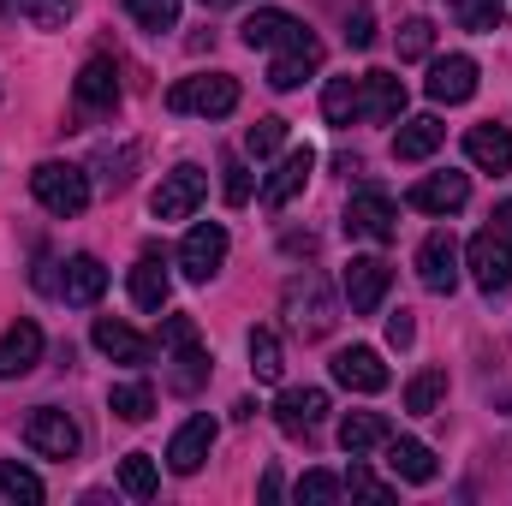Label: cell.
I'll list each match as a JSON object with an SVG mask.
<instances>
[{"label":"cell","mask_w":512,"mask_h":506,"mask_svg":"<svg viewBox=\"0 0 512 506\" xmlns=\"http://www.w3.org/2000/svg\"><path fill=\"white\" fill-rule=\"evenodd\" d=\"M280 310H286L292 334H304V340H328V328L340 322V310H334V292H328V280H322V274H310V268L286 280V292H280Z\"/></svg>","instance_id":"1"},{"label":"cell","mask_w":512,"mask_h":506,"mask_svg":"<svg viewBox=\"0 0 512 506\" xmlns=\"http://www.w3.org/2000/svg\"><path fill=\"white\" fill-rule=\"evenodd\" d=\"M30 197H36L48 215L72 221V215H84V209H90V173H84V167H72V161H42V167L30 173Z\"/></svg>","instance_id":"2"},{"label":"cell","mask_w":512,"mask_h":506,"mask_svg":"<svg viewBox=\"0 0 512 506\" xmlns=\"http://www.w3.org/2000/svg\"><path fill=\"white\" fill-rule=\"evenodd\" d=\"M167 108L173 114H203V120H227L239 108V78L227 72H203V78H179L167 90Z\"/></svg>","instance_id":"3"},{"label":"cell","mask_w":512,"mask_h":506,"mask_svg":"<svg viewBox=\"0 0 512 506\" xmlns=\"http://www.w3.org/2000/svg\"><path fill=\"white\" fill-rule=\"evenodd\" d=\"M161 352H167V364H173V387H179V393H197V387L209 381V352H203L191 316H167V322H161Z\"/></svg>","instance_id":"4"},{"label":"cell","mask_w":512,"mask_h":506,"mask_svg":"<svg viewBox=\"0 0 512 506\" xmlns=\"http://www.w3.org/2000/svg\"><path fill=\"white\" fill-rule=\"evenodd\" d=\"M203 197H209V173L191 167V161H179L173 173H161V185H155V197H149V215H155V221H191Z\"/></svg>","instance_id":"5"},{"label":"cell","mask_w":512,"mask_h":506,"mask_svg":"<svg viewBox=\"0 0 512 506\" xmlns=\"http://www.w3.org/2000/svg\"><path fill=\"white\" fill-rule=\"evenodd\" d=\"M346 233H352V239H370V245L399 239V209H393V197H387L382 185H358V191H352V203H346Z\"/></svg>","instance_id":"6"},{"label":"cell","mask_w":512,"mask_h":506,"mask_svg":"<svg viewBox=\"0 0 512 506\" xmlns=\"http://www.w3.org/2000/svg\"><path fill=\"white\" fill-rule=\"evenodd\" d=\"M24 447H30V453H42V459H78L84 435H78V423H72L66 411L36 405V411L24 417Z\"/></svg>","instance_id":"7"},{"label":"cell","mask_w":512,"mask_h":506,"mask_svg":"<svg viewBox=\"0 0 512 506\" xmlns=\"http://www.w3.org/2000/svg\"><path fill=\"white\" fill-rule=\"evenodd\" d=\"M322 60H328V48H322L310 30H304V36H292V42H286V48H274V60H268V90H280V96H286V90H298L304 78H316V72H322Z\"/></svg>","instance_id":"8"},{"label":"cell","mask_w":512,"mask_h":506,"mask_svg":"<svg viewBox=\"0 0 512 506\" xmlns=\"http://www.w3.org/2000/svg\"><path fill=\"white\" fill-rule=\"evenodd\" d=\"M179 268H185V280L209 286V280L227 268V227H221V221L191 227V233H185V245H179Z\"/></svg>","instance_id":"9"},{"label":"cell","mask_w":512,"mask_h":506,"mask_svg":"<svg viewBox=\"0 0 512 506\" xmlns=\"http://www.w3.org/2000/svg\"><path fill=\"white\" fill-rule=\"evenodd\" d=\"M465 268H471V280L495 298V292H507L512 286V245L495 233V227H483V233L465 245Z\"/></svg>","instance_id":"10"},{"label":"cell","mask_w":512,"mask_h":506,"mask_svg":"<svg viewBox=\"0 0 512 506\" xmlns=\"http://www.w3.org/2000/svg\"><path fill=\"white\" fill-rule=\"evenodd\" d=\"M215 435H221V423L203 411V417H191V423H179V435L167 441V471L173 477H197L203 465H209V453H215Z\"/></svg>","instance_id":"11"},{"label":"cell","mask_w":512,"mask_h":506,"mask_svg":"<svg viewBox=\"0 0 512 506\" xmlns=\"http://www.w3.org/2000/svg\"><path fill=\"white\" fill-rule=\"evenodd\" d=\"M340 286H346L352 316H376L382 298H387V286H393V268H387L382 256H352L346 274H340Z\"/></svg>","instance_id":"12"},{"label":"cell","mask_w":512,"mask_h":506,"mask_svg":"<svg viewBox=\"0 0 512 506\" xmlns=\"http://www.w3.org/2000/svg\"><path fill=\"white\" fill-rule=\"evenodd\" d=\"M429 102L435 108H459V102H471L477 96V60L471 54H441V60H429Z\"/></svg>","instance_id":"13"},{"label":"cell","mask_w":512,"mask_h":506,"mask_svg":"<svg viewBox=\"0 0 512 506\" xmlns=\"http://www.w3.org/2000/svg\"><path fill=\"white\" fill-rule=\"evenodd\" d=\"M72 96H78L84 114H114V108H120V66H114L108 54H90V60L78 66Z\"/></svg>","instance_id":"14"},{"label":"cell","mask_w":512,"mask_h":506,"mask_svg":"<svg viewBox=\"0 0 512 506\" xmlns=\"http://www.w3.org/2000/svg\"><path fill=\"white\" fill-rule=\"evenodd\" d=\"M459 262H465V251H459L453 233H429V239L417 245V280L447 298V292L459 286Z\"/></svg>","instance_id":"15"},{"label":"cell","mask_w":512,"mask_h":506,"mask_svg":"<svg viewBox=\"0 0 512 506\" xmlns=\"http://www.w3.org/2000/svg\"><path fill=\"white\" fill-rule=\"evenodd\" d=\"M411 209H423V215H459L465 203H471V179L465 173H429V179H417L411 185V197H405Z\"/></svg>","instance_id":"16"},{"label":"cell","mask_w":512,"mask_h":506,"mask_svg":"<svg viewBox=\"0 0 512 506\" xmlns=\"http://www.w3.org/2000/svg\"><path fill=\"white\" fill-rule=\"evenodd\" d=\"M322 417H328V393H322V387H286L280 405H274V423H280L286 435H304V441L322 429Z\"/></svg>","instance_id":"17"},{"label":"cell","mask_w":512,"mask_h":506,"mask_svg":"<svg viewBox=\"0 0 512 506\" xmlns=\"http://www.w3.org/2000/svg\"><path fill=\"white\" fill-rule=\"evenodd\" d=\"M334 381L340 387H352V393H382L387 381V364H382V352H370V346H346V352H334Z\"/></svg>","instance_id":"18"},{"label":"cell","mask_w":512,"mask_h":506,"mask_svg":"<svg viewBox=\"0 0 512 506\" xmlns=\"http://www.w3.org/2000/svg\"><path fill=\"white\" fill-rule=\"evenodd\" d=\"M42 328L36 322H12L6 334H0V381H18V376H30L36 364H42Z\"/></svg>","instance_id":"19"},{"label":"cell","mask_w":512,"mask_h":506,"mask_svg":"<svg viewBox=\"0 0 512 506\" xmlns=\"http://www.w3.org/2000/svg\"><path fill=\"white\" fill-rule=\"evenodd\" d=\"M90 340H96V352L114 358V364H149V352H155V346H149L131 322H120V316H96Z\"/></svg>","instance_id":"20"},{"label":"cell","mask_w":512,"mask_h":506,"mask_svg":"<svg viewBox=\"0 0 512 506\" xmlns=\"http://www.w3.org/2000/svg\"><path fill=\"white\" fill-rule=\"evenodd\" d=\"M310 173H316V149L304 143V149H292V155H286V161L268 173V185H262V203H268V209H286V203H292V197L310 185Z\"/></svg>","instance_id":"21"},{"label":"cell","mask_w":512,"mask_h":506,"mask_svg":"<svg viewBox=\"0 0 512 506\" xmlns=\"http://www.w3.org/2000/svg\"><path fill=\"white\" fill-rule=\"evenodd\" d=\"M465 155H471V167H483V173H512V131L495 126V120L471 126L465 131Z\"/></svg>","instance_id":"22"},{"label":"cell","mask_w":512,"mask_h":506,"mask_svg":"<svg viewBox=\"0 0 512 506\" xmlns=\"http://www.w3.org/2000/svg\"><path fill=\"white\" fill-rule=\"evenodd\" d=\"M358 90H364V120H370V126H393V120L405 114V84H399L393 72H364Z\"/></svg>","instance_id":"23"},{"label":"cell","mask_w":512,"mask_h":506,"mask_svg":"<svg viewBox=\"0 0 512 506\" xmlns=\"http://www.w3.org/2000/svg\"><path fill=\"white\" fill-rule=\"evenodd\" d=\"M108 292V268H102V256L78 251L72 262H66V274H60V298L66 304H96Z\"/></svg>","instance_id":"24"},{"label":"cell","mask_w":512,"mask_h":506,"mask_svg":"<svg viewBox=\"0 0 512 506\" xmlns=\"http://www.w3.org/2000/svg\"><path fill=\"white\" fill-rule=\"evenodd\" d=\"M167 298H173V280H167V262L155 251H143L137 256V268H131V304L137 310H167Z\"/></svg>","instance_id":"25"},{"label":"cell","mask_w":512,"mask_h":506,"mask_svg":"<svg viewBox=\"0 0 512 506\" xmlns=\"http://www.w3.org/2000/svg\"><path fill=\"white\" fill-rule=\"evenodd\" d=\"M441 143H447V126H441L435 114L399 120V131H393V161H429Z\"/></svg>","instance_id":"26"},{"label":"cell","mask_w":512,"mask_h":506,"mask_svg":"<svg viewBox=\"0 0 512 506\" xmlns=\"http://www.w3.org/2000/svg\"><path fill=\"white\" fill-rule=\"evenodd\" d=\"M387 471L399 477V483H435V453L423 447V441H411V435H387Z\"/></svg>","instance_id":"27"},{"label":"cell","mask_w":512,"mask_h":506,"mask_svg":"<svg viewBox=\"0 0 512 506\" xmlns=\"http://www.w3.org/2000/svg\"><path fill=\"white\" fill-rule=\"evenodd\" d=\"M239 36H245V48H286L292 36H304V24L292 12H280V6H262L239 24Z\"/></svg>","instance_id":"28"},{"label":"cell","mask_w":512,"mask_h":506,"mask_svg":"<svg viewBox=\"0 0 512 506\" xmlns=\"http://www.w3.org/2000/svg\"><path fill=\"white\" fill-rule=\"evenodd\" d=\"M387 417L382 411H346V423H340V447L352 453V459H364V453H376V447H387Z\"/></svg>","instance_id":"29"},{"label":"cell","mask_w":512,"mask_h":506,"mask_svg":"<svg viewBox=\"0 0 512 506\" xmlns=\"http://www.w3.org/2000/svg\"><path fill=\"white\" fill-rule=\"evenodd\" d=\"M322 114H328V126H352V120H364V90H358V78H328V90H322Z\"/></svg>","instance_id":"30"},{"label":"cell","mask_w":512,"mask_h":506,"mask_svg":"<svg viewBox=\"0 0 512 506\" xmlns=\"http://www.w3.org/2000/svg\"><path fill=\"white\" fill-rule=\"evenodd\" d=\"M108 411H114L120 423H143V417L155 411V387H149V381H114V387H108Z\"/></svg>","instance_id":"31"},{"label":"cell","mask_w":512,"mask_h":506,"mask_svg":"<svg viewBox=\"0 0 512 506\" xmlns=\"http://www.w3.org/2000/svg\"><path fill=\"white\" fill-rule=\"evenodd\" d=\"M441 399H447V370H423V376H411V387H405V411L411 417H429Z\"/></svg>","instance_id":"32"},{"label":"cell","mask_w":512,"mask_h":506,"mask_svg":"<svg viewBox=\"0 0 512 506\" xmlns=\"http://www.w3.org/2000/svg\"><path fill=\"white\" fill-rule=\"evenodd\" d=\"M120 489H126L131 501H149V495L161 489V477H155V459H149V453H126V459H120Z\"/></svg>","instance_id":"33"},{"label":"cell","mask_w":512,"mask_h":506,"mask_svg":"<svg viewBox=\"0 0 512 506\" xmlns=\"http://www.w3.org/2000/svg\"><path fill=\"white\" fill-rule=\"evenodd\" d=\"M0 495H6V501L36 506L42 495H48V489H42V477H36L30 465H18V459H12V465H0Z\"/></svg>","instance_id":"34"},{"label":"cell","mask_w":512,"mask_h":506,"mask_svg":"<svg viewBox=\"0 0 512 506\" xmlns=\"http://www.w3.org/2000/svg\"><path fill=\"white\" fill-rule=\"evenodd\" d=\"M126 12H131V24L149 30V36H161V30L179 24V0H126Z\"/></svg>","instance_id":"35"},{"label":"cell","mask_w":512,"mask_h":506,"mask_svg":"<svg viewBox=\"0 0 512 506\" xmlns=\"http://www.w3.org/2000/svg\"><path fill=\"white\" fill-rule=\"evenodd\" d=\"M251 370H256V381H280V376H286L280 340H274L268 328H251Z\"/></svg>","instance_id":"36"},{"label":"cell","mask_w":512,"mask_h":506,"mask_svg":"<svg viewBox=\"0 0 512 506\" xmlns=\"http://www.w3.org/2000/svg\"><path fill=\"white\" fill-rule=\"evenodd\" d=\"M393 42H399V60H429L435 54V24L429 18H405Z\"/></svg>","instance_id":"37"},{"label":"cell","mask_w":512,"mask_h":506,"mask_svg":"<svg viewBox=\"0 0 512 506\" xmlns=\"http://www.w3.org/2000/svg\"><path fill=\"white\" fill-rule=\"evenodd\" d=\"M453 12H459V24H465V30H477V36L501 30V18H507V6H501V0H459Z\"/></svg>","instance_id":"38"},{"label":"cell","mask_w":512,"mask_h":506,"mask_svg":"<svg viewBox=\"0 0 512 506\" xmlns=\"http://www.w3.org/2000/svg\"><path fill=\"white\" fill-rule=\"evenodd\" d=\"M280 143H286V120H280V114H268V120H256V126L245 131V155H256V161H268Z\"/></svg>","instance_id":"39"},{"label":"cell","mask_w":512,"mask_h":506,"mask_svg":"<svg viewBox=\"0 0 512 506\" xmlns=\"http://www.w3.org/2000/svg\"><path fill=\"white\" fill-rule=\"evenodd\" d=\"M292 495H298L304 506H328V501H340V477H328V471H304Z\"/></svg>","instance_id":"40"},{"label":"cell","mask_w":512,"mask_h":506,"mask_svg":"<svg viewBox=\"0 0 512 506\" xmlns=\"http://www.w3.org/2000/svg\"><path fill=\"white\" fill-rule=\"evenodd\" d=\"M18 6L36 30H66V18H72V0H18Z\"/></svg>","instance_id":"41"},{"label":"cell","mask_w":512,"mask_h":506,"mask_svg":"<svg viewBox=\"0 0 512 506\" xmlns=\"http://www.w3.org/2000/svg\"><path fill=\"white\" fill-rule=\"evenodd\" d=\"M131 161H137V143H126V149H102V161H96V173H102V185H126L131 179Z\"/></svg>","instance_id":"42"},{"label":"cell","mask_w":512,"mask_h":506,"mask_svg":"<svg viewBox=\"0 0 512 506\" xmlns=\"http://www.w3.org/2000/svg\"><path fill=\"white\" fill-rule=\"evenodd\" d=\"M340 489H352V495H364V501H393V489H387L382 477L364 471V459H352V471L340 477Z\"/></svg>","instance_id":"43"},{"label":"cell","mask_w":512,"mask_h":506,"mask_svg":"<svg viewBox=\"0 0 512 506\" xmlns=\"http://www.w3.org/2000/svg\"><path fill=\"white\" fill-rule=\"evenodd\" d=\"M227 203H233V209L251 203V167H245V161H227Z\"/></svg>","instance_id":"44"},{"label":"cell","mask_w":512,"mask_h":506,"mask_svg":"<svg viewBox=\"0 0 512 506\" xmlns=\"http://www.w3.org/2000/svg\"><path fill=\"white\" fill-rule=\"evenodd\" d=\"M411 340H417V322H411V310H393V316H387V346H399V352H405Z\"/></svg>","instance_id":"45"},{"label":"cell","mask_w":512,"mask_h":506,"mask_svg":"<svg viewBox=\"0 0 512 506\" xmlns=\"http://www.w3.org/2000/svg\"><path fill=\"white\" fill-rule=\"evenodd\" d=\"M346 42H352V48H370V42H376V24H370V12L346 18Z\"/></svg>","instance_id":"46"},{"label":"cell","mask_w":512,"mask_h":506,"mask_svg":"<svg viewBox=\"0 0 512 506\" xmlns=\"http://www.w3.org/2000/svg\"><path fill=\"white\" fill-rule=\"evenodd\" d=\"M489 221H495V233L512 245V203H495V215H489Z\"/></svg>","instance_id":"47"},{"label":"cell","mask_w":512,"mask_h":506,"mask_svg":"<svg viewBox=\"0 0 512 506\" xmlns=\"http://www.w3.org/2000/svg\"><path fill=\"white\" fill-rule=\"evenodd\" d=\"M262 501H280V471H262Z\"/></svg>","instance_id":"48"},{"label":"cell","mask_w":512,"mask_h":506,"mask_svg":"<svg viewBox=\"0 0 512 506\" xmlns=\"http://www.w3.org/2000/svg\"><path fill=\"white\" fill-rule=\"evenodd\" d=\"M203 6H233V0H203Z\"/></svg>","instance_id":"49"}]
</instances>
